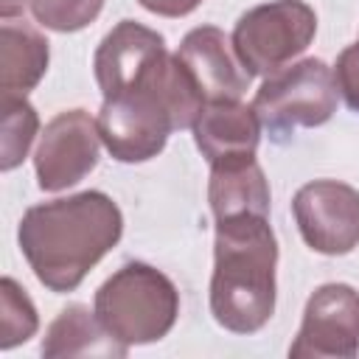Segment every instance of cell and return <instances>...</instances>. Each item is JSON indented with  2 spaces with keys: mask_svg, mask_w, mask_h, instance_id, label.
<instances>
[{
  "mask_svg": "<svg viewBox=\"0 0 359 359\" xmlns=\"http://www.w3.org/2000/svg\"><path fill=\"white\" fill-rule=\"evenodd\" d=\"M123 213L104 191L31 205L17 227V244L36 280L56 292H73L87 272L121 241Z\"/></svg>",
  "mask_w": 359,
  "mask_h": 359,
  "instance_id": "6da1fadb",
  "label": "cell"
},
{
  "mask_svg": "<svg viewBox=\"0 0 359 359\" xmlns=\"http://www.w3.org/2000/svg\"><path fill=\"white\" fill-rule=\"evenodd\" d=\"M205 98L177 53L160 56L129 90L104 98L98 135L118 163H146L157 157L168 135L191 129Z\"/></svg>",
  "mask_w": 359,
  "mask_h": 359,
  "instance_id": "7a4b0ae2",
  "label": "cell"
},
{
  "mask_svg": "<svg viewBox=\"0 0 359 359\" xmlns=\"http://www.w3.org/2000/svg\"><path fill=\"white\" fill-rule=\"evenodd\" d=\"M278 238L269 216L216 219L210 314L233 334H255L275 314Z\"/></svg>",
  "mask_w": 359,
  "mask_h": 359,
  "instance_id": "3957f363",
  "label": "cell"
},
{
  "mask_svg": "<svg viewBox=\"0 0 359 359\" xmlns=\"http://www.w3.org/2000/svg\"><path fill=\"white\" fill-rule=\"evenodd\" d=\"M98 323L123 345L160 342L180 317L174 280L151 264L129 261L115 269L95 292Z\"/></svg>",
  "mask_w": 359,
  "mask_h": 359,
  "instance_id": "277c9868",
  "label": "cell"
},
{
  "mask_svg": "<svg viewBox=\"0 0 359 359\" xmlns=\"http://www.w3.org/2000/svg\"><path fill=\"white\" fill-rule=\"evenodd\" d=\"M337 101L339 90L334 67L311 56L269 73L255 90L252 109L258 112L266 135L275 143H283L294 135L297 126L314 129L328 123L337 112Z\"/></svg>",
  "mask_w": 359,
  "mask_h": 359,
  "instance_id": "5b68a950",
  "label": "cell"
},
{
  "mask_svg": "<svg viewBox=\"0 0 359 359\" xmlns=\"http://www.w3.org/2000/svg\"><path fill=\"white\" fill-rule=\"evenodd\" d=\"M317 34V14L303 0H269L247 8L233 28V50L250 76H269L300 56Z\"/></svg>",
  "mask_w": 359,
  "mask_h": 359,
  "instance_id": "8992f818",
  "label": "cell"
},
{
  "mask_svg": "<svg viewBox=\"0 0 359 359\" xmlns=\"http://www.w3.org/2000/svg\"><path fill=\"white\" fill-rule=\"evenodd\" d=\"M98 121L87 109H62L39 135L34 151L36 185L48 194L73 188L98 165Z\"/></svg>",
  "mask_w": 359,
  "mask_h": 359,
  "instance_id": "52a82bcc",
  "label": "cell"
},
{
  "mask_svg": "<svg viewBox=\"0 0 359 359\" xmlns=\"http://www.w3.org/2000/svg\"><path fill=\"white\" fill-rule=\"evenodd\" d=\"M303 241L320 255H348L359 247V191L339 180H311L292 196Z\"/></svg>",
  "mask_w": 359,
  "mask_h": 359,
  "instance_id": "ba28073f",
  "label": "cell"
},
{
  "mask_svg": "<svg viewBox=\"0 0 359 359\" xmlns=\"http://www.w3.org/2000/svg\"><path fill=\"white\" fill-rule=\"evenodd\" d=\"M359 353V292L348 283L317 286L303 309V320L289 356L294 359H353Z\"/></svg>",
  "mask_w": 359,
  "mask_h": 359,
  "instance_id": "9c48e42d",
  "label": "cell"
},
{
  "mask_svg": "<svg viewBox=\"0 0 359 359\" xmlns=\"http://www.w3.org/2000/svg\"><path fill=\"white\" fill-rule=\"evenodd\" d=\"M177 56L188 67L191 79L196 81L205 104L238 101L252 81L247 67L238 62L233 42L216 25L191 28L180 42Z\"/></svg>",
  "mask_w": 359,
  "mask_h": 359,
  "instance_id": "30bf717a",
  "label": "cell"
},
{
  "mask_svg": "<svg viewBox=\"0 0 359 359\" xmlns=\"http://www.w3.org/2000/svg\"><path fill=\"white\" fill-rule=\"evenodd\" d=\"M165 39L154 28L135 20H121L95 48L93 73L104 98L129 90L160 56H165Z\"/></svg>",
  "mask_w": 359,
  "mask_h": 359,
  "instance_id": "8fae6325",
  "label": "cell"
},
{
  "mask_svg": "<svg viewBox=\"0 0 359 359\" xmlns=\"http://www.w3.org/2000/svg\"><path fill=\"white\" fill-rule=\"evenodd\" d=\"M261 121L252 104L238 101H210L202 107L194 121V143L208 163H219L227 157L255 154L261 143Z\"/></svg>",
  "mask_w": 359,
  "mask_h": 359,
  "instance_id": "7c38bea8",
  "label": "cell"
},
{
  "mask_svg": "<svg viewBox=\"0 0 359 359\" xmlns=\"http://www.w3.org/2000/svg\"><path fill=\"white\" fill-rule=\"evenodd\" d=\"M208 202L213 219H233L244 213L269 216V182L255 154L210 163Z\"/></svg>",
  "mask_w": 359,
  "mask_h": 359,
  "instance_id": "4fadbf2b",
  "label": "cell"
},
{
  "mask_svg": "<svg viewBox=\"0 0 359 359\" xmlns=\"http://www.w3.org/2000/svg\"><path fill=\"white\" fill-rule=\"evenodd\" d=\"M50 62L48 39L25 20H3L0 25V90L28 95L45 76Z\"/></svg>",
  "mask_w": 359,
  "mask_h": 359,
  "instance_id": "5bb4252c",
  "label": "cell"
},
{
  "mask_svg": "<svg viewBox=\"0 0 359 359\" xmlns=\"http://www.w3.org/2000/svg\"><path fill=\"white\" fill-rule=\"evenodd\" d=\"M39 351L48 359H62V356H126L129 345L118 342L98 323L95 311H90L81 303H70L48 325Z\"/></svg>",
  "mask_w": 359,
  "mask_h": 359,
  "instance_id": "9a60e30c",
  "label": "cell"
},
{
  "mask_svg": "<svg viewBox=\"0 0 359 359\" xmlns=\"http://www.w3.org/2000/svg\"><path fill=\"white\" fill-rule=\"evenodd\" d=\"M3 137H0V171H14L31 151L39 132V115L25 95L3 93Z\"/></svg>",
  "mask_w": 359,
  "mask_h": 359,
  "instance_id": "2e32d148",
  "label": "cell"
},
{
  "mask_svg": "<svg viewBox=\"0 0 359 359\" xmlns=\"http://www.w3.org/2000/svg\"><path fill=\"white\" fill-rule=\"evenodd\" d=\"M39 328L36 306L31 303L28 292L14 280L3 278L0 280V348L11 351L14 345L28 342Z\"/></svg>",
  "mask_w": 359,
  "mask_h": 359,
  "instance_id": "e0dca14e",
  "label": "cell"
},
{
  "mask_svg": "<svg viewBox=\"0 0 359 359\" xmlns=\"http://www.w3.org/2000/svg\"><path fill=\"white\" fill-rule=\"evenodd\" d=\"M28 8L36 25L59 34H73L98 20L104 0H31Z\"/></svg>",
  "mask_w": 359,
  "mask_h": 359,
  "instance_id": "ac0fdd59",
  "label": "cell"
},
{
  "mask_svg": "<svg viewBox=\"0 0 359 359\" xmlns=\"http://www.w3.org/2000/svg\"><path fill=\"white\" fill-rule=\"evenodd\" d=\"M334 79H337V90L345 98V104L359 112V42L348 45L334 65Z\"/></svg>",
  "mask_w": 359,
  "mask_h": 359,
  "instance_id": "d6986e66",
  "label": "cell"
},
{
  "mask_svg": "<svg viewBox=\"0 0 359 359\" xmlns=\"http://www.w3.org/2000/svg\"><path fill=\"white\" fill-rule=\"evenodd\" d=\"M146 11L157 14V17H188L191 11H196L202 6V0H137Z\"/></svg>",
  "mask_w": 359,
  "mask_h": 359,
  "instance_id": "ffe728a7",
  "label": "cell"
},
{
  "mask_svg": "<svg viewBox=\"0 0 359 359\" xmlns=\"http://www.w3.org/2000/svg\"><path fill=\"white\" fill-rule=\"evenodd\" d=\"M28 3H31V0H3V3H0V17H3V20L17 17V14H22V8H25Z\"/></svg>",
  "mask_w": 359,
  "mask_h": 359,
  "instance_id": "44dd1931",
  "label": "cell"
}]
</instances>
